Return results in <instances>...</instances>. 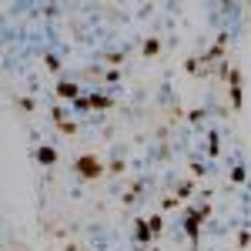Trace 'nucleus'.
Segmentation results:
<instances>
[{"label":"nucleus","instance_id":"obj_7","mask_svg":"<svg viewBox=\"0 0 251 251\" xmlns=\"http://www.w3.org/2000/svg\"><path fill=\"white\" fill-rule=\"evenodd\" d=\"M34 157H37L40 164H57V151H54V148H47V144H40L37 151H34Z\"/></svg>","mask_w":251,"mask_h":251},{"label":"nucleus","instance_id":"obj_8","mask_svg":"<svg viewBox=\"0 0 251 251\" xmlns=\"http://www.w3.org/2000/svg\"><path fill=\"white\" fill-rule=\"evenodd\" d=\"M141 54H144V57H157V54H161V40L148 37V40H144V47H141Z\"/></svg>","mask_w":251,"mask_h":251},{"label":"nucleus","instance_id":"obj_15","mask_svg":"<svg viewBox=\"0 0 251 251\" xmlns=\"http://www.w3.org/2000/svg\"><path fill=\"white\" fill-rule=\"evenodd\" d=\"M231 181H234V184H241V181H245V168H231Z\"/></svg>","mask_w":251,"mask_h":251},{"label":"nucleus","instance_id":"obj_14","mask_svg":"<svg viewBox=\"0 0 251 251\" xmlns=\"http://www.w3.org/2000/svg\"><path fill=\"white\" fill-rule=\"evenodd\" d=\"M60 131H64V134H77V124H74V121H64V124H57Z\"/></svg>","mask_w":251,"mask_h":251},{"label":"nucleus","instance_id":"obj_2","mask_svg":"<svg viewBox=\"0 0 251 251\" xmlns=\"http://www.w3.org/2000/svg\"><path fill=\"white\" fill-rule=\"evenodd\" d=\"M74 171H77L84 181H97V177L104 174V164H100L94 154H80L77 161H74Z\"/></svg>","mask_w":251,"mask_h":251},{"label":"nucleus","instance_id":"obj_9","mask_svg":"<svg viewBox=\"0 0 251 251\" xmlns=\"http://www.w3.org/2000/svg\"><path fill=\"white\" fill-rule=\"evenodd\" d=\"M87 104H91V111H104V107H111L114 100L104 97V94H91V97H87Z\"/></svg>","mask_w":251,"mask_h":251},{"label":"nucleus","instance_id":"obj_4","mask_svg":"<svg viewBox=\"0 0 251 251\" xmlns=\"http://www.w3.org/2000/svg\"><path fill=\"white\" fill-rule=\"evenodd\" d=\"M228 77H231V104H234V111H241V71L234 67Z\"/></svg>","mask_w":251,"mask_h":251},{"label":"nucleus","instance_id":"obj_17","mask_svg":"<svg viewBox=\"0 0 251 251\" xmlns=\"http://www.w3.org/2000/svg\"><path fill=\"white\" fill-rule=\"evenodd\" d=\"M104 60H107V64H121V60H124V54H104Z\"/></svg>","mask_w":251,"mask_h":251},{"label":"nucleus","instance_id":"obj_12","mask_svg":"<svg viewBox=\"0 0 251 251\" xmlns=\"http://www.w3.org/2000/svg\"><path fill=\"white\" fill-rule=\"evenodd\" d=\"M191 191H194V184H191V181H184V184L177 188V201H181V198H191Z\"/></svg>","mask_w":251,"mask_h":251},{"label":"nucleus","instance_id":"obj_10","mask_svg":"<svg viewBox=\"0 0 251 251\" xmlns=\"http://www.w3.org/2000/svg\"><path fill=\"white\" fill-rule=\"evenodd\" d=\"M148 225H151V234H161V231H164V218H161V214L148 218Z\"/></svg>","mask_w":251,"mask_h":251},{"label":"nucleus","instance_id":"obj_13","mask_svg":"<svg viewBox=\"0 0 251 251\" xmlns=\"http://www.w3.org/2000/svg\"><path fill=\"white\" fill-rule=\"evenodd\" d=\"M17 107L20 111H34V97H17Z\"/></svg>","mask_w":251,"mask_h":251},{"label":"nucleus","instance_id":"obj_1","mask_svg":"<svg viewBox=\"0 0 251 251\" xmlns=\"http://www.w3.org/2000/svg\"><path fill=\"white\" fill-rule=\"evenodd\" d=\"M211 218V204H201V208H191L188 211V218H184V231H188V238L191 241H198V231H201V225Z\"/></svg>","mask_w":251,"mask_h":251},{"label":"nucleus","instance_id":"obj_3","mask_svg":"<svg viewBox=\"0 0 251 251\" xmlns=\"http://www.w3.org/2000/svg\"><path fill=\"white\" fill-rule=\"evenodd\" d=\"M225 47H228V34H218V40H214V47L204 54V64H211V60H221V54H225Z\"/></svg>","mask_w":251,"mask_h":251},{"label":"nucleus","instance_id":"obj_16","mask_svg":"<svg viewBox=\"0 0 251 251\" xmlns=\"http://www.w3.org/2000/svg\"><path fill=\"white\" fill-rule=\"evenodd\" d=\"M238 245H241V248H248V245H251V231H241V234H238Z\"/></svg>","mask_w":251,"mask_h":251},{"label":"nucleus","instance_id":"obj_6","mask_svg":"<svg viewBox=\"0 0 251 251\" xmlns=\"http://www.w3.org/2000/svg\"><path fill=\"white\" fill-rule=\"evenodd\" d=\"M137 241H141V245H151V241H154V234H151V225H148V218H137Z\"/></svg>","mask_w":251,"mask_h":251},{"label":"nucleus","instance_id":"obj_11","mask_svg":"<svg viewBox=\"0 0 251 251\" xmlns=\"http://www.w3.org/2000/svg\"><path fill=\"white\" fill-rule=\"evenodd\" d=\"M44 64H47V71H50V74H57V71H60V60L54 57V54H47V57H44Z\"/></svg>","mask_w":251,"mask_h":251},{"label":"nucleus","instance_id":"obj_5","mask_svg":"<svg viewBox=\"0 0 251 251\" xmlns=\"http://www.w3.org/2000/svg\"><path fill=\"white\" fill-rule=\"evenodd\" d=\"M57 94L67 97V100H80V87L71 84V80H57Z\"/></svg>","mask_w":251,"mask_h":251}]
</instances>
